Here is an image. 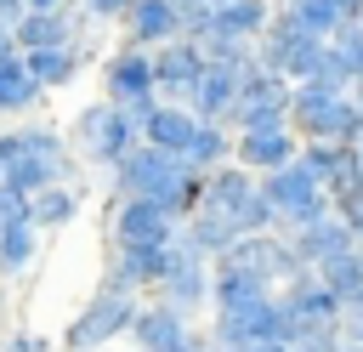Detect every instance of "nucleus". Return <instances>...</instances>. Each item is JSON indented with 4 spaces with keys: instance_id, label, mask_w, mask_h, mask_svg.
<instances>
[{
    "instance_id": "nucleus-28",
    "label": "nucleus",
    "mask_w": 363,
    "mask_h": 352,
    "mask_svg": "<svg viewBox=\"0 0 363 352\" xmlns=\"http://www.w3.org/2000/svg\"><path fill=\"white\" fill-rule=\"evenodd\" d=\"M318 278H323L340 301H357V295H363V244H352V250L329 255V261L318 267Z\"/></svg>"
},
{
    "instance_id": "nucleus-29",
    "label": "nucleus",
    "mask_w": 363,
    "mask_h": 352,
    "mask_svg": "<svg viewBox=\"0 0 363 352\" xmlns=\"http://www.w3.org/2000/svg\"><path fill=\"white\" fill-rule=\"evenodd\" d=\"M278 11L295 17V28H306V34H318V40H329V34L340 28V11H335L329 0H278Z\"/></svg>"
},
{
    "instance_id": "nucleus-17",
    "label": "nucleus",
    "mask_w": 363,
    "mask_h": 352,
    "mask_svg": "<svg viewBox=\"0 0 363 352\" xmlns=\"http://www.w3.org/2000/svg\"><path fill=\"white\" fill-rule=\"evenodd\" d=\"M125 34H130V45H164V40H176L182 34V6L176 0H130L125 6Z\"/></svg>"
},
{
    "instance_id": "nucleus-40",
    "label": "nucleus",
    "mask_w": 363,
    "mask_h": 352,
    "mask_svg": "<svg viewBox=\"0 0 363 352\" xmlns=\"http://www.w3.org/2000/svg\"><path fill=\"white\" fill-rule=\"evenodd\" d=\"M23 6H34V11H51V6H62V0H23Z\"/></svg>"
},
{
    "instance_id": "nucleus-16",
    "label": "nucleus",
    "mask_w": 363,
    "mask_h": 352,
    "mask_svg": "<svg viewBox=\"0 0 363 352\" xmlns=\"http://www.w3.org/2000/svg\"><path fill=\"white\" fill-rule=\"evenodd\" d=\"M255 187H261V176L250 170V165H238V159H227V165H216V170H204V199L199 204H210V210H221V216H244V204L255 199Z\"/></svg>"
},
{
    "instance_id": "nucleus-24",
    "label": "nucleus",
    "mask_w": 363,
    "mask_h": 352,
    "mask_svg": "<svg viewBox=\"0 0 363 352\" xmlns=\"http://www.w3.org/2000/svg\"><path fill=\"white\" fill-rule=\"evenodd\" d=\"M40 97H45V85L28 74L23 51H17V57H6V62H0V114H28Z\"/></svg>"
},
{
    "instance_id": "nucleus-10",
    "label": "nucleus",
    "mask_w": 363,
    "mask_h": 352,
    "mask_svg": "<svg viewBox=\"0 0 363 352\" xmlns=\"http://www.w3.org/2000/svg\"><path fill=\"white\" fill-rule=\"evenodd\" d=\"M170 273L159 278V301H170V307H182V312H193V307H204L210 301V255H199L182 233L170 238Z\"/></svg>"
},
{
    "instance_id": "nucleus-22",
    "label": "nucleus",
    "mask_w": 363,
    "mask_h": 352,
    "mask_svg": "<svg viewBox=\"0 0 363 352\" xmlns=\"http://www.w3.org/2000/svg\"><path fill=\"white\" fill-rule=\"evenodd\" d=\"M23 62L45 91H62L79 79V45H34V51H23Z\"/></svg>"
},
{
    "instance_id": "nucleus-7",
    "label": "nucleus",
    "mask_w": 363,
    "mask_h": 352,
    "mask_svg": "<svg viewBox=\"0 0 363 352\" xmlns=\"http://www.w3.org/2000/svg\"><path fill=\"white\" fill-rule=\"evenodd\" d=\"M267 335H278V290L250 295V301H233V307H216V329H210L216 346L244 352V346H255Z\"/></svg>"
},
{
    "instance_id": "nucleus-44",
    "label": "nucleus",
    "mask_w": 363,
    "mask_h": 352,
    "mask_svg": "<svg viewBox=\"0 0 363 352\" xmlns=\"http://www.w3.org/2000/svg\"><path fill=\"white\" fill-rule=\"evenodd\" d=\"M357 102H363V79H357Z\"/></svg>"
},
{
    "instance_id": "nucleus-12",
    "label": "nucleus",
    "mask_w": 363,
    "mask_h": 352,
    "mask_svg": "<svg viewBox=\"0 0 363 352\" xmlns=\"http://www.w3.org/2000/svg\"><path fill=\"white\" fill-rule=\"evenodd\" d=\"M199 68H204V45H199V40L176 34V40L153 45V79H159V97H170V102H187V91H193Z\"/></svg>"
},
{
    "instance_id": "nucleus-11",
    "label": "nucleus",
    "mask_w": 363,
    "mask_h": 352,
    "mask_svg": "<svg viewBox=\"0 0 363 352\" xmlns=\"http://www.w3.org/2000/svg\"><path fill=\"white\" fill-rule=\"evenodd\" d=\"M85 17H91V11H85V6H68V0L51 6V11H34V6H28L23 23L11 28V34H17V51H34V45H79V34H85L79 23H85Z\"/></svg>"
},
{
    "instance_id": "nucleus-21",
    "label": "nucleus",
    "mask_w": 363,
    "mask_h": 352,
    "mask_svg": "<svg viewBox=\"0 0 363 352\" xmlns=\"http://www.w3.org/2000/svg\"><path fill=\"white\" fill-rule=\"evenodd\" d=\"M176 233H182V238H187L199 255H210V261H216V255H221V250L238 238V221H233V216H221V210H210V204H199V210H193V216L176 227Z\"/></svg>"
},
{
    "instance_id": "nucleus-42",
    "label": "nucleus",
    "mask_w": 363,
    "mask_h": 352,
    "mask_svg": "<svg viewBox=\"0 0 363 352\" xmlns=\"http://www.w3.org/2000/svg\"><path fill=\"white\" fill-rule=\"evenodd\" d=\"M204 352H227V346H216V341H210V346H204Z\"/></svg>"
},
{
    "instance_id": "nucleus-5",
    "label": "nucleus",
    "mask_w": 363,
    "mask_h": 352,
    "mask_svg": "<svg viewBox=\"0 0 363 352\" xmlns=\"http://www.w3.org/2000/svg\"><path fill=\"white\" fill-rule=\"evenodd\" d=\"M340 295L318 278V267L312 273H301L295 284H284L278 290V335L284 341H295V335H306V329H340Z\"/></svg>"
},
{
    "instance_id": "nucleus-23",
    "label": "nucleus",
    "mask_w": 363,
    "mask_h": 352,
    "mask_svg": "<svg viewBox=\"0 0 363 352\" xmlns=\"http://www.w3.org/2000/svg\"><path fill=\"white\" fill-rule=\"evenodd\" d=\"M272 23V0H227L216 6V28L210 34H227V40H261V28ZM204 34V40H210Z\"/></svg>"
},
{
    "instance_id": "nucleus-2",
    "label": "nucleus",
    "mask_w": 363,
    "mask_h": 352,
    "mask_svg": "<svg viewBox=\"0 0 363 352\" xmlns=\"http://www.w3.org/2000/svg\"><path fill=\"white\" fill-rule=\"evenodd\" d=\"M136 290H119V284H102L79 318L62 329V352H96V346H113L119 335H130V318H136Z\"/></svg>"
},
{
    "instance_id": "nucleus-15",
    "label": "nucleus",
    "mask_w": 363,
    "mask_h": 352,
    "mask_svg": "<svg viewBox=\"0 0 363 352\" xmlns=\"http://www.w3.org/2000/svg\"><path fill=\"white\" fill-rule=\"evenodd\" d=\"M238 79H244V68L204 57V68H199V79H193V91H187V108H193L199 119H221V125H227V114H233V102H238Z\"/></svg>"
},
{
    "instance_id": "nucleus-32",
    "label": "nucleus",
    "mask_w": 363,
    "mask_h": 352,
    "mask_svg": "<svg viewBox=\"0 0 363 352\" xmlns=\"http://www.w3.org/2000/svg\"><path fill=\"white\" fill-rule=\"evenodd\" d=\"M79 6H85V11H91V17H102V23H119V17H125V6H130V0H79Z\"/></svg>"
},
{
    "instance_id": "nucleus-18",
    "label": "nucleus",
    "mask_w": 363,
    "mask_h": 352,
    "mask_svg": "<svg viewBox=\"0 0 363 352\" xmlns=\"http://www.w3.org/2000/svg\"><path fill=\"white\" fill-rule=\"evenodd\" d=\"M182 335H187V312L170 307V301H142L136 318H130V346L136 352H164Z\"/></svg>"
},
{
    "instance_id": "nucleus-41",
    "label": "nucleus",
    "mask_w": 363,
    "mask_h": 352,
    "mask_svg": "<svg viewBox=\"0 0 363 352\" xmlns=\"http://www.w3.org/2000/svg\"><path fill=\"white\" fill-rule=\"evenodd\" d=\"M340 352H363V341H346V335H340Z\"/></svg>"
},
{
    "instance_id": "nucleus-8",
    "label": "nucleus",
    "mask_w": 363,
    "mask_h": 352,
    "mask_svg": "<svg viewBox=\"0 0 363 352\" xmlns=\"http://www.w3.org/2000/svg\"><path fill=\"white\" fill-rule=\"evenodd\" d=\"M176 227H182V221H176L159 199H147V193H119L113 221H108L113 244H170Z\"/></svg>"
},
{
    "instance_id": "nucleus-20",
    "label": "nucleus",
    "mask_w": 363,
    "mask_h": 352,
    "mask_svg": "<svg viewBox=\"0 0 363 352\" xmlns=\"http://www.w3.org/2000/svg\"><path fill=\"white\" fill-rule=\"evenodd\" d=\"M289 238H295V250L306 255V267H323L329 255H340V250H352V244H357V233H352V221H346L340 210H329V216H323V221H312V227H295Z\"/></svg>"
},
{
    "instance_id": "nucleus-19",
    "label": "nucleus",
    "mask_w": 363,
    "mask_h": 352,
    "mask_svg": "<svg viewBox=\"0 0 363 352\" xmlns=\"http://www.w3.org/2000/svg\"><path fill=\"white\" fill-rule=\"evenodd\" d=\"M193 131H199V114H193L187 102H170V97H159V108L142 119V142H153V148H170V153H187Z\"/></svg>"
},
{
    "instance_id": "nucleus-34",
    "label": "nucleus",
    "mask_w": 363,
    "mask_h": 352,
    "mask_svg": "<svg viewBox=\"0 0 363 352\" xmlns=\"http://www.w3.org/2000/svg\"><path fill=\"white\" fill-rule=\"evenodd\" d=\"M17 153H23V131H0V170H6Z\"/></svg>"
},
{
    "instance_id": "nucleus-37",
    "label": "nucleus",
    "mask_w": 363,
    "mask_h": 352,
    "mask_svg": "<svg viewBox=\"0 0 363 352\" xmlns=\"http://www.w3.org/2000/svg\"><path fill=\"white\" fill-rule=\"evenodd\" d=\"M340 11V23H363V0H329Z\"/></svg>"
},
{
    "instance_id": "nucleus-9",
    "label": "nucleus",
    "mask_w": 363,
    "mask_h": 352,
    "mask_svg": "<svg viewBox=\"0 0 363 352\" xmlns=\"http://www.w3.org/2000/svg\"><path fill=\"white\" fill-rule=\"evenodd\" d=\"M102 97L130 108V102H153L159 97V79H153V51L147 45H119L108 62H102Z\"/></svg>"
},
{
    "instance_id": "nucleus-26",
    "label": "nucleus",
    "mask_w": 363,
    "mask_h": 352,
    "mask_svg": "<svg viewBox=\"0 0 363 352\" xmlns=\"http://www.w3.org/2000/svg\"><path fill=\"white\" fill-rule=\"evenodd\" d=\"M34 255H40V227H34V221L0 227V273H6V278H23V273L34 267Z\"/></svg>"
},
{
    "instance_id": "nucleus-25",
    "label": "nucleus",
    "mask_w": 363,
    "mask_h": 352,
    "mask_svg": "<svg viewBox=\"0 0 363 352\" xmlns=\"http://www.w3.org/2000/svg\"><path fill=\"white\" fill-rule=\"evenodd\" d=\"M193 170H216V165H227L233 159V125H221V119H199V131H193V142H187V153H182Z\"/></svg>"
},
{
    "instance_id": "nucleus-39",
    "label": "nucleus",
    "mask_w": 363,
    "mask_h": 352,
    "mask_svg": "<svg viewBox=\"0 0 363 352\" xmlns=\"http://www.w3.org/2000/svg\"><path fill=\"white\" fill-rule=\"evenodd\" d=\"M6 57H17V34H11V28H0V62H6Z\"/></svg>"
},
{
    "instance_id": "nucleus-3",
    "label": "nucleus",
    "mask_w": 363,
    "mask_h": 352,
    "mask_svg": "<svg viewBox=\"0 0 363 352\" xmlns=\"http://www.w3.org/2000/svg\"><path fill=\"white\" fill-rule=\"evenodd\" d=\"M289 97H295V79L267 68V62H250L244 79H238V102L227 114L233 131H272V125H289Z\"/></svg>"
},
{
    "instance_id": "nucleus-27",
    "label": "nucleus",
    "mask_w": 363,
    "mask_h": 352,
    "mask_svg": "<svg viewBox=\"0 0 363 352\" xmlns=\"http://www.w3.org/2000/svg\"><path fill=\"white\" fill-rule=\"evenodd\" d=\"M79 216V187L74 182H51L34 193V227H68Z\"/></svg>"
},
{
    "instance_id": "nucleus-35",
    "label": "nucleus",
    "mask_w": 363,
    "mask_h": 352,
    "mask_svg": "<svg viewBox=\"0 0 363 352\" xmlns=\"http://www.w3.org/2000/svg\"><path fill=\"white\" fill-rule=\"evenodd\" d=\"M23 11H28L23 0H0V28H17V23H23Z\"/></svg>"
},
{
    "instance_id": "nucleus-14",
    "label": "nucleus",
    "mask_w": 363,
    "mask_h": 352,
    "mask_svg": "<svg viewBox=\"0 0 363 352\" xmlns=\"http://www.w3.org/2000/svg\"><path fill=\"white\" fill-rule=\"evenodd\" d=\"M170 244H113V267L108 284L119 290H159V278L170 273Z\"/></svg>"
},
{
    "instance_id": "nucleus-43",
    "label": "nucleus",
    "mask_w": 363,
    "mask_h": 352,
    "mask_svg": "<svg viewBox=\"0 0 363 352\" xmlns=\"http://www.w3.org/2000/svg\"><path fill=\"white\" fill-rule=\"evenodd\" d=\"M204 6H227V0H204Z\"/></svg>"
},
{
    "instance_id": "nucleus-30",
    "label": "nucleus",
    "mask_w": 363,
    "mask_h": 352,
    "mask_svg": "<svg viewBox=\"0 0 363 352\" xmlns=\"http://www.w3.org/2000/svg\"><path fill=\"white\" fill-rule=\"evenodd\" d=\"M11 221H34V199L17 193V187L0 176V227H11Z\"/></svg>"
},
{
    "instance_id": "nucleus-1",
    "label": "nucleus",
    "mask_w": 363,
    "mask_h": 352,
    "mask_svg": "<svg viewBox=\"0 0 363 352\" xmlns=\"http://www.w3.org/2000/svg\"><path fill=\"white\" fill-rule=\"evenodd\" d=\"M113 187H119V193H147V199H159L176 221H187V216L199 210V199H204V170H193V165H187L182 153H170V148L136 142L130 153L113 159Z\"/></svg>"
},
{
    "instance_id": "nucleus-31",
    "label": "nucleus",
    "mask_w": 363,
    "mask_h": 352,
    "mask_svg": "<svg viewBox=\"0 0 363 352\" xmlns=\"http://www.w3.org/2000/svg\"><path fill=\"white\" fill-rule=\"evenodd\" d=\"M0 352H51V341H45V335H34V329H23V335H11Z\"/></svg>"
},
{
    "instance_id": "nucleus-36",
    "label": "nucleus",
    "mask_w": 363,
    "mask_h": 352,
    "mask_svg": "<svg viewBox=\"0 0 363 352\" xmlns=\"http://www.w3.org/2000/svg\"><path fill=\"white\" fill-rule=\"evenodd\" d=\"M204 346H210V341H204L199 329H187V335H182V341H170L164 352H204Z\"/></svg>"
},
{
    "instance_id": "nucleus-45",
    "label": "nucleus",
    "mask_w": 363,
    "mask_h": 352,
    "mask_svg": "<svg viewBox=\"0 0 363 352\" xmlns=\"http://www.w3.org/2000/svg\"><path fill=\"white\" fill-rule=\"evenodd\" d=\"M357 159H363V142H357Z\"/></svg>"
},
{
    "instance_id": "nucleus-13",
    "label": "nucleus",
    "mask_w": 363,
    "mask_h": 352,
    "mask_svg": "<svg viewBox=\"0 0 363 352\" xmlns=\"http://www.w3.org/2000/svg\"><path fill=\"white\" fill-rule=\"evenodd\" d=\"M295 153H301V131H295V125H272V131H233V159H238V165H250L255 176H267V170L289 165Z\"/></svg>"
},
{
    "instance_id": "nucleus-33",
    "label": "nucleus",
    "mask_w": 363,
    "mask_h": 352,
    "mask_svg": "<svg viewBox=\"0 0 363 352\" xmlns=\"http://www.w3.org/2000/svg\"><path fill=\"white\" fill-rule=\"evenodd\" d=\"M335 210H340V216L352 221V233H357V244H363V193H352V199H340Z\"/></svg>"
},
{
    "instance_id": "nucleus-38",
    "label": "nucleus",
    "mask_w": 363,
    "mask_h": 352,
    "mask_svg": "<svg viewBox=\"0 0 363 352\" xmlns=\"http://www.w3.org/2000/svg\"><path fill=\"white\" fill-rule=\"evenodd\" d=\"M244 352H289V341H284V335H267V341H255V346H244Z\"/></svg>"
},
{
    "instance_id": "nucleus-4",
    "label": "nucleus",
    "mask_w": 363,
    "mask_h": 352,
    "mask_svg": "<svg viewBox=\"0 0 363 352\" xmlns=\"http://www.w3.org/2000/svg\"><path fill=\"white\" fill-rule=\"evenodd\" d=\"M261 187H267V199H272V210H278V227H284V233L312 227V221H323V216L335 210V199L323 193V182H318L301 159H289V165L267 170V176H261Z\"/></svg>"
},
{
    "instance_id": "nucleus-6",
    "label": "nucleus",
    "mask_w": 363,
    "mask_h": 352,
    "mask_svg": "<svg viewBox=\"0 0 363 352\" xmlns=\"http://www.w3.org/2000/svg\"><path fill=\"white\" fill-rule=\"evenodd\" d=\"M74 131H79L85 153H91L96 165H108V170H113V159H119V153H130V148L142 142V125H136L119 102H108V97H102V102H91V108L74 119Z\"/></svg>"
}]
</instances>
